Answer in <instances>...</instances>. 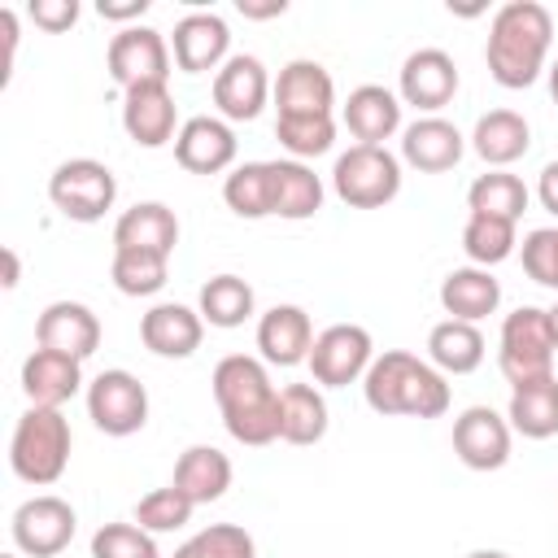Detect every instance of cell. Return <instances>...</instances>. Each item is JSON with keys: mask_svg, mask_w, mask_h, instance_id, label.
I'll list each match as a JSON object with an SVG mask.
<instances>
[{"mask_svg": "<svg viewBox=\"0 0 558 558\" xmlns=\"http://www.w3.org/2000/svg\"><path fill=\"white\" fill-rule=\"evenodd\" d=\"M214 401L222 410V427L231 432V440L240 445H270L279 440V388L270 384V371L262 357L248 353H227L214 375Z\"/></svg>", "mask_w": 558, "mask_h": 558, "instance_id": "cell-1", "label": "cell"}, {"mask_svg": "<svg viewBox=\"0 0 558 558\" xmlns=\"http://www.w3.org/2000/svg\"><path fill=\"white\" fill-rule=\"evenodd\" d=\"M549 44H554L549 9L536 4V0H510L488 22V44H484L488 74L510 92L532 87L541 78V70H545Z\"/></svg>", "mask_w": 558, "mask_h": 558, "instance_id": "cell-2", "label": "cell"}, {"mask_svg": "<svg viewBox=\"0 0 558 558\" xmlns=\"http://www.w3.org/2000/svg\"><path fill=\"white\" fill-rule=\"evenodd\" d=\"M362 397L384 418H440L453 401L445 375L410 349H384L362 375Z\"/></svg>", "mask_w": 558, "mask_h": 558, "instance_id": "cell-3", "label": "cell"}, {"mask_svg": "<svg viewBox=\"0 0 558 558\" xmlns=\"http://www.w3.org/2000/svg\"><path fill=\"white\" fill-rule=\"evenodd\" d=\"M70 445H74V432H70V418L61 410H44V405H31L17 423H13V436H9V466L22 484H35V488H48L65 475L70 466Z\"/></svg>", "mask_w": 558, "mask_h": 558, "instance_id": "cell-4", "label": "cell"}, {"mask_svg": "<svg viewBox=\"0 0 558 558\" xmlns=\"http://www.w3.org/2000/svg\"><path fill=\"white\" fill-rule=\"evenodd\" d=\"M554 331H549V310L541 305H519L514 314L501 318V336H497V366L506 375V384H527V379H545L554 375Z\"/></svg>", "mask_w": 558, "mask_h": 558, "instance_id": "cell-5", "label": "cell"}, {"mask_svg": "<svg viewBox=\"0 0 558 558\" xmlns=\"http://www.w3.org/2000/svg\"><path fill=\"white\" fill-rule=\"evenodd\" d=\"M331 187L353 209H384L401 192V157L379 144H353L336 157Z\"/></svg>", "mask_w": 558, "mask_h": 558, "instance_id": "cell-6", "label": "cell"}, {"mask_svg": "<svg viewBox=\"0 0 558 558\" xmlns=\"http://www.w3.org/2000/svg\"><path fill=\"white\" fill-rule=\"evenodd\" d=\"M48 201L70 222H100L118 201V179L96 157H70L48 179Z\"/></svg>", "mask_w": 558, "mask_h": 558, "instance_id": "cell-7", "label": "cell"}, {"mask_svg": "<svg viewBox=\"0 0 558 558\" xmlns=\"http://www.w3.org/2000/svg\"><path fill=\"white\" fill-rule=\"evenodd\" d=\"M371 362H375V340L357 323H331L314 336L310 375L318 388H344V384L362 379L371 371Z\"/></svg>", "mask_w": 558, "mask_h": 558, "instance_id": "cell-8", "label": "cell"}, {"mask_svg": "<svg viewBox=\"0 0 558 558\" xmlns=\"http://www.w3.org/2000/svg\"><path fill=\"white\" fill-rule=\"evenodd\" d=\"M87 418L105 436H135L148 423V388L122 366L100 371L87 384Z\"/></svg>", "mask_w": 558, "mask_h": 558, "instance_id": "cell-9", "label": "cell"}, {"mask_svg": "<svg viewBox=\"0 0 558 558\" xmlns=\"http://www.w3.org/2000/svg\"><path fill=\"white\" fill-rule=\"evenodd\" d=\"M74 527H78V514L65 497L57 493H39V497H26L17 510H13V545L17 554L26 558H52L61 554L70 541H74Z\"/></svg>", "mask_w": 558, "mask_h": 558, "instance_id": "cell-10", "label": "cell"}, {"mask_svg": "<svg viewBox=\"0 0 558 558\" xmlns=\"http://www.w3.org/2000/svg\"><path fill=\"white\" fill-rule=\"evenodd\" d=\"M109 74L122 92L131 87H144V83H166L170 78V44L161 31L153 26H122L113 39H109Z\"/></svg>", "mask_w": 558, "mask_h": 558, "instance_id": "cell-11", "label": "cell"}, {"mask_svg": "<svg viewBox=\"0 0 558 558\" xmlns=\"http://www.w3.org/2000/svg\"><path fill=\"white\" fill-rule=\"evenodd\" d=\"M510 440L514 427L493 405H466L453 418V453L471 471H501L510 462Z\"/></svg>", "mask_w": 558, "mask_h": 558, "instance_id": "cell-12", "label": "cell"}, {"mask_svg": "<svg viewBox=\"0 0 558 558\" xmlns=\"http://www.w3.org/2000/svg\"><path fill=\"white\" fill-rule=\"evenodd\" d=\"M170 52H174V65L183 74H205V70H222L227 57H231V26L222 13L214 9H192L174 22V35H170Z\"/></svg>", "mask_w": 558, "mask_h": 558, "instance_id": "cell-13", "label": "cell"}, {"mask_svg": "<svg viewBox=\"0 0 558 558\" xmlns=\"http://www.w3.org/2000/svg\"><path fill=\"white\" fill-rule=\"evenodd\" d=\"M270 96H275L270 74L253 52H231L227 65L214 74V105L227 122H253Z\"/></svg>", "mask_w": 558, "mask_h": 558, "instance_id": "cell-14", "label": "cell"}, {"mask_svg": "<svg viewBox=\"0 0 558 558\" xmlns=\"http://www.w3.org/2000/svg\"><path fill=\"white\" fill-rule=\"evenodd\" d=\"M458 92V61L445 52V48H414L405 61H401V78H397V96L414 109L436 113L453 100Z\"/></svg>", "mask_w": 558, "mask_h": 558, "instance_id": "cell-15", "label": "cell"}, {"mask_svg": "<svg viewBox=\"0 0 558 558\" xmlns=\"http://www.w3.org/2000/svg\"><path fill=\"white\" fill-rule=\"evenodd\" d=\"M35 344L87 362L100 349V318L83 301H52L35 318Z\"/></svg>", "mask_w": 558, "mask_h": 558, "instance_id": "cell-16", "label": "cell"}, {"mask_svg": "<svg viewBox=\"0 0 558 558\" xmlns=\"http://www.w3.org/2000/svg\"><path fill=\"white\" fill-rule=\"evenodd\" d=\"M174 161L187 174H218L235 161V131L227 118L214 113H196L179 126L174 135Z\"/></svg>", "mask_w": 558, "mask_h": 558, "instance_id": "cell-17", "label": "cell"}, {"mask_svg": "<svg viewBox=\"0 0 558 558\" xmlns=\"http://www.w3.org/2000/svg\"><path fill=\"white\" fill-rule=\"evenodd\" d=\"M122 126L140 148H161L179 135V105L166 83H144L122 92Z\"/></svg>", "mask_w": 558, "mask_h": 558, "instance_id": "cell-18", "label": "cell"}, {"mask_svg": "<svg viewBox=\"0 0 558 558\" xmlns=\"http://www.w3.org/2000/svg\"><path fill=\"white\" fill-rule=\"evenodd\" d=\"M331 105H336V83H331L327 65L296 57L279 70V78H275L279 118H314V113H331Z\"/></svg>", "mask_w": 558, "mask_h": 558, "instance_id": "cell-19", "label": "cell"}, {"mask_svg": "<svg viewBox=\"0 0 558 558\" xmlns=\"http://www.w3.org/2000/svg\"><path fill=\"white\" fill-rule=\"evenodd\" d=\"M140 340L157 357H192L205 340V318L192 305L161 301L140 318Z\"/></svg>", "mask_w": 558, "mask_h": 558, "instance_id": "cell-20", "label": "cell"}, {"mask_svg": "<svg viewBox=\"0 0 558 558\" xmlns=\"http://www.w3.org/2000/svg\"><path fill=\"white\" fill-rule=\"evenodd\" d=\"M462 131L440 118V113H427V118H414L405 131H401V161H410L414 170L423 174H440V170H453L462 161Z\"/></svg>", "mask_w": 558, "mask_h": 558, "instance_id": "cell-21", "label": "cell"}, {"mask_svg": "<svg viewBox=\"0 0 558 558\" xmlns=\"http://www.w3.org/2000/svg\"><path fill=\"white\" fill-rule=\"evenodd\" d=\"M257 349H262V362H270V366L310 362V349H314L310 314L301 305H270L257 318Z\"/></svg>", "mask_w": 558, "mask_h": 558, "instance_id": "cell-22", "label": "cell"}, {"mask_svg": "<svg viewBox=\"0 0 558 558\" xmlns=\"http://www.w3.org/2000/svg\"><path fill=\"white\" fill-rule=\"evenodd\" d=\"M78 388H83V362L78 357H65V353H52V349H35L22 362V392H26L31 405L61 410Z\"/></svg>", "mask_w": 558, "mask_h": 558, "instance_id": "cell-23", "label": "cell"}, {"mask_svg": "<svg viewBox=\"0 0 558 558\" xmlns=\"http://www.w3.org/2000/svg\"><path fill=\"white\" fill-rule=\"evenodd\" d=\"M344 126L353 131L357 144H379L392 140L401 131V96L379 87V83H362L349 92L344 100Z\"/></svg>", "mask_w": 558, "mask_h": 558, "instance_id": "cell-24", "label": "cell"}, {"mask_svg": "<svg viewBox=\"0 0 558 558\" xmlns=\"http://www.w3.org/2000/svg\"><path fill=\"white\" fill-rule=\"evenodd\" d=\"M174 244H179V218L161 201H140L122 209V218L113 222V248H144L170 257Z\"/></svg>", "mask_w": 558, "mask_h": 558, "instance_id": "cell-25", "label": "cell"}, {"mask_svg": "<svg viewBox=\"0 0 558 558\" xmlns=\"http://www.w3.org/2000/svg\"><path fill=\"white\" fill-rule=\"evenodd\" d=\"M231 458L222 453V449H214V445H187L183 453H179V462H174V488L192 501V506H209V501H218L227 488H231Z\"/></svg>", "mask_w": 558, "mask_h": 558, "instance_id": "cell-26", "label": "cell"}, {"mask_svg": "<svg viewBox=\"0 0 558 558\" xmlns=\"http://www.w3.org/2000/svg\"><path fill=\"white\" fill-rule=\"evenodd\" d=\"M440 305H445L449 318L480 323V318L497 314V305H501V283H497L493 270H484V266H453V270L440 279Z\"/></svg>", "mask_w": 558, "mask_h": 558, "instance_id": "cell-27", "label": "cell"}, {"mask_svg": "<svg viewBox=\"0 0 558 558\" xmlns=\"http://www.w3.org/2000/svg\"><path fill=\"white\" fill-rule=\"evenodd\" d=\"M471 148L493 166V170H506L510 161H519L527 148H532V126L523 113L514 109H488L480 113L475 131H471Z\"/></svg>", "mask_w": 558, "mask_h": 558, "instance_id": "cell-28", "label": "cell"}, {"mask_svg": "<svg viewBox=\"0 0 558 558\" xmlns=\"http://www.w3.org/2000/svg\"><path fill=\"white\" fill-rule=\"evenodd\" d=\"M506 418H510V427H514L519 436H527V440H549V436H558V375L514 384V388H510Z\"/></svg>", "mask_w": 558, "mask_h": 558, "instance_id": "cell-29", "label": "cell"}, {"mask_svg": "<svg viewBox=\"0 0 558 558\" xmlns=\"http://www.w3.org/2000/svg\"><path fill=\"white\" fill-rule=\"evenodd\" d=\"M327 436V397L318 384H288L279 388V440L288 445H318Z\"/></svg>", "mask_w": 558, "mask_h": 558, "instance_id": "cell-30", "label": "cell"}, {"mask_svg": "<svg viewBox=\"0 0 558 558\" xmlns=\"http://www.w3.org/2000/svg\"><path fill=\"white\" fill-rule=\"evenodd\" d=\"M427 357L440 375H471L484 362V331L462 318H440L427 331Z\"/></svg>", "mask_w": 558, "mask_h": 558, "instance_id": "cell-31", "label": "cell"}, {"mask_svg": "<svg viewBox=\"0 0 558 558\" xmlns=\"http://www.w3.org/2000/svg\"><path fill=\"white\" fill-rule=\"evenodd\" d=\"M275 170V214L288 218V222H301V218H314L323 209V179L305 166V161H270Z\"/></svg>", "mask_w": 558, "mask_h": 558, "instance_id": "cell-32", "label": "cell"}, {"mask_svg": "<svg viewBox=\"0 0 558 558\" xmlns=\"http://www.w3.org/2000/svg\"><path fill=\"white\" fill-rule=\"evenodd\" d=\"M527 183L510 170H488L480 174L471 187H466V209L471 214H484V218H506V222H519L527 214Z\"/></svg>", "mask_w": 558, "mask_h": 558, "instance_id": "cell-33", "label": "cell"}, {"mask_svg": "<svg viewBox=\"0 0 558 558\" xmlns=\"http://www.w3.org/2000/svg\"><path fill=\"white\" fill-rule=\"evenodd\" d=\"M253 305H257L253 283L240 279V275H214V279L201 283V296H196L201 318H205L209 327H222V331H231V327H240L244 318H253Z\"/></svg>", "mask_w": 558, "mask_h": 558, "instance_id": "cell-34", "label": "cell"}, {"mask_svg": "<svg viewBox=\"0 0 558 558\" xmlns=\"http://www.w3.org/2000/svg\"><path fill=\"white\" fill-rule=\"evenodd\" d=\"M222 201L235 218H270L275 214V170L270 161H244L227 174Z\"/></svg>", "mask_w": 558, "mask_h": 558, "instance_id": "cell-35", "label": "cell"}, {"mask_svg": "<svg viewBox=\"0 0 558 558\" xmlns=\"http://www.w3.org/2000/svg\"><path fill=\"white\" fill-rule=\"evenodd\" d=\"M109 275H113V288H118L122 296H153V292L166 288L170 257L144 253V248H113Z\"/></svg>", "mask_w": 558, "mask_h": 558, "instance_id": "cell-36", "label": "cell"}, {"mask_svg": "<svg viewBox=\"0 0 558 558\" xmlns=\"http://www.w3.org/2000/svg\"><path fill=\"white\" fill-rule=\"evenodd\" d=\"M514 244H519V235H514V222H506V218L471 214L466 227H462V248H466L471 266H484L488 270V266L506 262L514 253Z\"/></svg>", "mask_w": 558, "mask_h": 558, "instance_id": "cell-37", "label": "cell"}, {"mask_svg": "<svg viewBox=\"0 0 558 558\" xmlns=\"http://www.w3.org/2000/svg\"><path fill=\"white\" fill-rule=\"evenodd\" d=\"M275 140L292 153V161L305 157H323L336 144V118L331 113H314V118H275Z\"/></svg>", "mask_w": 558, "mask_h": 558, "instance_id": "cell-38", "label": "cell"}, {"mask_svg": "<svg viewBox=\"0 0 558 558\" xmlns=\"http://www.w3.org/2000/svg\"><path fill=\"white\" fill-rule=\"evenodd\" d=\"M174 558H257L253 536L240 523H209L196 536H187Z\"/></svg>", "mask_w": 558, "mask_h": 558, "instance_id": "cell-39", "label": "cell"}, {"mask_svg": "<svg viewBox=\"0 0 558 558\" xmlns=\"http://www.w3.org/2000/svg\"><path fill=\"white\" fill-rule=\"evenodd\" d=\"M192 501L174 488V484H166V488H153V493H144L140 501H135V523L144 527V532H153V536H161V532H179L187 519H192Z\"/></svg>", "mask_w": 558, "mask_h": 558, "instance_id": "cell-40", "label": "cell"}, {"mask_svg": "<svg viewBox=\"0 0 558 558\" xmlns=\"http://www.w3.org/2000/svg\"><path fill=\"white\" fill-rule=\"evenodd\" d=\"M92 558H161L157 536L140 523H105L92 536Z\"/></svg>", "mask_w": 558, "mask_h": 558, "instance_id": "cell-41", "label": "cell"}, {"mask_svg": "<svg viewBox=\"0 0 558 558\" xmlns=\"http://www.w3.org/2000/svg\"><path fill=\"white\" fill-rule=\"evenodd\" d=\"M519 257H523V270H527L532 283L558 292V227L527 231L523 244H519Z\"/></svg>", "mask_w": 558, "mask_h": 558, "instance_id": "cell-42", "label": "cell"}, {"mask_svg": "<svg viewBox=\"0 0 558 558\" xmlns=\"http://www.w3.org/2000/svg\"><path fill=\"white\" fill-rule=\"evenodd\" d=\"M26 13H31L35 26L61 35V31H70V26L78 22V0H31Z\"/></svg>", "mask_w": 558, "mask_h": 558, "instance_id": "cell-43", "label": "cell"}, {"mask_svg": "<svg viewBox=\"0 0 558 558\" xmlns=\"http://www.w3.org/2000/svg\"><path fill=\"white\" fill-rule=\"evenodd\" d=\"M144 9H148V0H100V4H96V13H100V17H109V22L144 17Z\"/></svg>", "mask_w": 558, "mask_h": 558, "instance_id": "cell-44", "label": "cell"}, {"mask_svg": "<svg viewBox=\"0 0 558 558\" xmlns=\"http://www.w3.org/2000/svg\"><path fill=\"white\" fill-rule=\"evenodd\" d=\"M536 196H541V205L558 218V161H549V166L541 170V179H536Z\"/></svg>", "mask_w": 558, "mask_h": 558, "instance_id": "cell-45", "label": "cell"}, {"mask_svg": "<svg viewBox=\"0 0 558 558\" xmlns=\"http://www.w3.org/2000/svg\"><path fill=\"white\" fill-rule=\"evenodd\" d=\"M235 9L244 13V17H279V13H288V0H235Z\"/></svg>", "mask_w": 558, "mask_h": 558, "instance_id": "cell-46", "label": "cell"}, {"mask_svg": "<svg viewBox=\"0 0 558 558\" xmlns=\"http://www.w3.org/2000/svg\"><path fill=\"white\" fill-rule=\"evenodd\" d=\"M0 257H4V288H17V279H22V262H17V253H13V248H0Z\"/></svg>", "mask_w": 558, "mask_h": 558, "instance_id": "cell-47", "label": "cell"}, {"mask_svg": "<svg viewBox=\"0 0 558 558\" xmlns=\"http://www.w3.org/2000/svg\"><path fill=\"white\" fill-rule=\"evenodd\" d=\"M549 96H554V105H558V61L549 65Z\"/></svg>", "mask_w": 558, "mask_h": 558, "instance_id": "cell-48", "label": "cell"}, {"mask_svg": "<svg viewBox=\"0 0 558 558\" xmlns=\"http://www.w3.org/2000/svg\"><path fill=\"white\" fill-rule=\"evenodd\" d=\"M466 558H510V554H501V549H471Z\"/></svg>", "mask_w": 558, "mask_h": 558, "instance_id": "cell-49", "label": "cell"}, {"mask_svg": "<svg viewBox=\"0 0 558 558\" xmlns=\"http://www.w3.org/2000/svg\"><path fill=\"white\" fill-rule=\"evenodd\" d=\"M549 331H554V344H558V301L549 305Z\"/></svg>", "mask_w": 558, "mask_h": 558, "instance_id": "cell-50", "label": "cell"}, {"mask_svg": "<svg viewBox=\"0 0 558 558\" xmlns=\"http://www.w3.org/2000/svg\"><path fill=\"white\" fill-rule=\"evenodd\" d=\"M0 558H17V554H0Z\"/></svg>", "mask_w": 558, "mask_h": 558, "instance_id": "cell-51", "label": "cell"}]
</instances>
